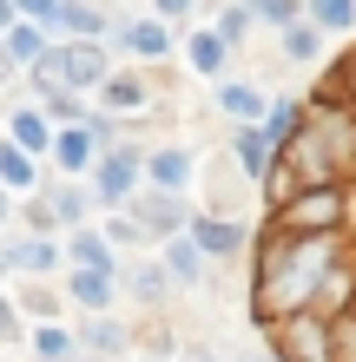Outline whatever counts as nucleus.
I'll list each match as a JSON object with an SVG mask.
<instances>
[{
	"label": "nucleus",
	"mask_w": 356,
	"mask_h": 362,
	"mask_svg": "<svg viewBox=\"0 0 356 362\" xmlns=\"http://www.w3.org/2000/svg\"><path fill=\"white\" fill-rule=\"evenodd\" d=\"M99 132H106V125H73V132H59V139H53L59 165H67V172H79V165H93V145H99Z\"/></svg>",
	"instance_id": "0eeeda50"
},
{
	"label": "nucleus",
	"mask_w": 356,
	"mask_h": 362,
	"mask_svg": "<svg viewBox=\"0 0 356 362\" xmlns=\"http://www.w3.org/2000/svg\"><path fill=\"white\" fill-rule=\"evenodd\" d=\"M0 218H7V198H0Z\"/></svg>",
	"instance_id": "4c0bfd02"
},
{
	"label": "nucleus",
	"mask_w": 356,
	"mask_h": 362,
	"mask_svg": "<svg viewBox=\"0 0 356 362\" xmlns=\"http://www.w3.org/2000/svg\"><path fill=\"white\" fill-rule=\"evenodd\" d=\"M125 47H132V53H145V59H159L165 47H172V40H165V27H159V20H139V27H125Z\"/></svg>",
	"instance_id": "2eb2a0df"
},
{
	"label": "nucleus",
	"mask_w": 356,
	"mask_h": 362,
	"mask_svg": "<svg viewBox=\"0 0 356 362\" xmlns=\"http://www.w3.org/2000/svg\"><path fill=\"white\" fill-rule=\"evenodd\" d=\"M224 53H231V47H224L218 33H198V40H192V66H198V73H218Z\"/></svg>",
	"instance_id": "412c9836"
},
{
	"label": "nucleus",
	"mask_w": 356,
	"mask_h": 362,
	"mask_svg": "<svg viewBox=\"0 0 356 362\" xmlns=\"http://www.w3.org/2000/svg\"><path fill=\"white\" fill-rule=\"evenodd\" d=\"M343 145H350V125L337 112H317V119H297V132H290L277 145V165L270 172H284L290 191H310V185H337V158H343Z\"/></svg>",
	"instance_id": "f03ea898"
},
{
	"label": "nucleus",
	"mask_w": 356,
	"mask_h": 362,
	"mask_svg": "<svg viewBox=\"0 0 356 362\" xmlns=\"http://www.w3.org/2000/svg\"><path fill=\"white\" fill-rule=\"evenodd\" d=\"M185 7H192V0H159V13H185Z\"/></svg>",
	"instance_id": "f704fd0d"
},
{
	"label": "nucleus",
	"mask_w": 356,
	"mask_h": 362,
	"mask_svg": "<svg viewBox=\"0 0 356 362\" xmlns=\"http://www.w3.org/2000/svg\"><path fill=\"white\" fill-rule=\"evenodd\" d=\"M337 264H343L337 230H323V238L277 230V238L264 244V257H258V284H251V296H258V323H284V316L310 310L317 290H323V276Z\"/></svg>",
	"instance_id": "f257e3e1"
},
{
	"label": "nucleus",
	"mask_w": 356,
	"mask_h": 362,
	"mask_svg": "<svg viewBox=\"0 0 356 362\" xmlns=\"http://www.w3.org/2000/svg\"><path fill=\"white\" fill-rule=\"evenodd\" d=\"M53 257H59V250H53L47 238H27V244L13 250V264H20V270H53Z\"/></svg>",
	"instance_id": "b1692460"
},
{
	"label": "nucleus",
	"mask_w": 356,
	"mask_h": 362,
	"mask_svg": "<svg viewBox=\"0 0 356 362\" xmlns=\"http://www.w3.org/2000/svg\"><path fill=\"white\" fill-rule=\"evenodd\" d=\"M343 185H310V191H290V198L277 204V230H297V238H323V230L343 224Z\"/></svg>",
	"instance_id": "7ed1b4c3"
},
{
	"label": "nucleus",
	"mask_w": 356,
	"mask_h": 362,
	"mask_svg": "<svg viewBox=\"0 0 356 362\" xmlns=\"http://www.w3.org/2000/svg\"><path fill=\"white\" fill-rule=\"evenodd\" d=\"M231 145H238V165H244V172H251V178H264V172H270V165H277V145H270V139L258 132V125H244V132H238Z\"/></svg>",
	"instance_id": "6e6552de"
},
{
	"label": "nucleus",
	"mask_w": 356,
	"mask_h": 362,
	"mask_svg": "<svg viewBox=\"0 0 356 362\" xmlns=\"http://www.w3.org/2000/svg\"><path fill=\"white\" fill-rule=\"evenodd\" d=\"M343 93H350V105H356V53H350V66H343Z\"/></svg>",
	"instance_id": "72a5a7b5"
},
{
	"label": "nucleus",
	"mask_w": 356,
	"mask_h": 362,
	"mask_svg": "<svg viewBox=\"0 0 356 362\" xmlns=\"http://www.w3.org/2000/svg\"><path fill=\"white\" fill-rule=\"evenodd\" d=\"M27 178H33L27 152H20V145H0V185H27Z\"/></svg>",
	"instance_id": "bb28decb"
},
{
	"label": "nucleus",
	"mask_w": 356,
	"mask_h": 362,
	"mask_svg": "<svg viewBox=\"0 0 356 362\" xmlns=\"http://www.w3.org/2000/svg\"><path fill=\"white\" fill-rule=\"evenodd\" d=\"M7 20H13V0H0V27H7Z\"/></svg>",
	"instance_id": "c9c22d12"
},
{
	"label": "nucleus",
	"mask_w": 356,
	"mask_h": 362,
	"mask_svg": "<svg viewBox=\"0 0 356 362\" xmlns=\"http://www.w3.org/2000/svg\"><path fill=\"white\" fill-rule=\"evenodd\" d=\"M73 303L106 310V303H113V276H106V270H79V276H73Z\"/></svg>",
	"instance_id": "f8f14e48"
},
{
	"label": "nucleus",
	"mask_w": 356,
	"mask_h": 362,
	"mask_svg": "<svg viewBox=\"0 0 356 362\" xmlns=\"http://www.w3.org/2000/svg\"><path fill=\"white\" fill-rule=\"evenodd\" d=\"M7 336H20V323H13V310H7V296H0V343Z\"/></svg>",
	"instance_id": "473e14b6"
},
{
	"label": "nucleus",
	"mask_w": 356,
	"mask_h": 362,
	"mask_svg": "<svg viewBox=\"0 0 356 362\" xmlns=\"http://www.w3.org/2000/svg\"><path fill=\"white\" fill-rule=\"evenodd\" d=\"M79 343H86V349H99V356H113V349H125V329H119V323H106V316H93Z\"/></svg>",
	"instance_id": "f3484780"
},
{
	"label": "nucleus",
	"mask_w": 356,
	"mask_h": 362,
	"mask_svg": "<svg viewBox=\"0 0 356 362\" xmlns=\"http://www.w3.org/2000/svg\"><path fill=\"white\" fill-rule=\"evenodd\" d=\"M13 139L27 145V152H40V145H47V119H40V112H20L13 119Z\"/></svg>",
	"instance_id": "cd10ccee"
},
{
	"label": "nucleus",
	"mask_w": 356,
	"mask_h": 362,
	"mask_svg": "<svg viewBox=\"0 0 356 362\" xmlns=\"http://www.w3.org/2000/svg\"><path fill=\"white\" fill-rule=\"evenodd\" d=\"M192 244H198V257H205V250H212V257H231V250L244 244V224H231V218H198Z\"/></svg>",
	"instance_id": "423d86ee"
},
{
	"label": "nucleus",
	"mask_w": 356,
	"mask_h": 362,
	"mask_svg": "<svg viewBox=\"0 0 356 362\" xmlns=\"http://www.w3.org/2000/svg\"><path fill=\"white\" fill-rule=\"evenodd\" d=\"M165 276H178V284H192V276H205V257L192 238H178L172 250H165Z\"/></svg>",
	"instance_id": "ddd939ff"
},
{
	"label": "nucleus",
	"mask_w": 356,
	"mask_h": 362,
	"mask_svg": "<svg viewBox=\"0 0 356 362\" xmlns=\"http://www.w3.org/2000/svg\"><path fill=\"white\" fill-rule=\"evenodd\" d=\"M185 204L178 198H139V230H178Z\"/></svg>",
	"instance_id": "1a4fd4ad"
},
{
	"label": "nucleus",
	"mask_w": 356,
	"mask_h": 362,
	"mask_svg": "<svg viewBox=\"0 0 356 362\" xmlns=\"http://www.w3.org/2000/svg\"><path fill=\"white\" fill-rule=\"evenodd\" d=\"M106 105H113V112H139V105H145V86H139V79H113V86H106Z\"/></svg>",
	"instance_id": "393cba45"
},
{
	"label": "nucleus",
	"mask_w": 356,
	"mask_h": 362,
	"mask_svg": "<svg viewBox=\"0 0 356 362\" xmlns=\"http://www.w3.org/2000/svg\"><path fill=\"white\" fill-rule=\"evenodd\" d=\"M73 257H79V270H106L113 276V250H106V238H93V230L73 238Z\"/></svg>",
	"instance_id": "dca6fc26"
},
{
	"label": "nucleus",
	"mask_w": 356,
	"mask_h": 362,
	"mask_svg": "<svg viewBox=\"0 0 356 362\" xmlns=\"http://www.w3.org/2000/svg\"><path fill=\"white\" fill-rule=\"evenodd\" d=\"M310 20H317V27H330V33H343L350 20H356V7H350V0H310Z\"/></svg>",
	"instance_id": "aec40b11"
},
{
	"label": "nucleus",
	"mask_w": 356,
	"mask_h": 362,
	"mask_svg": "<svg viewBox=\"0 0 356 362\" xmlns=\"http://www.w3.org/2000/svg\"><path fill=\"white\" fill-rule=\"evenodd\" d=\"M165 290H172V276H165L159 264H139V270H132V296H145V303L159 296V303H165Z\"/></svg>",
	"instance_id": "4be33fe9"
},
{
	"label": "nucleus",
	"mask_w": 356,
	"mask_h": 362,
	"mask_svg": "<svg viewBox=\"0 0 356 362\" xmlns=\"http://www.w3.org/2000/svg\"><path fill=\"white\" fill-rule=\"evenodd\" d=\"M132 152H113L106 165H99V198H125V191H132Z\"/></svg>",
	"instance_id": "9d476101"
},
{
	"label": "nucleus",
	"mask_w": 356,
	"mask_h": 362,
	"mask_svg": "<svg viewBox=\"0 0 356 362\" xmlns=\"http://www.w3.org/2000/svg\"><path fill=\"white\" fill-rule=\"evenodd\" d=\"M79 211H86V198H79V191H53V204L40 211V218H59V224H73Z\"/></svg>",
	"instance_id": "c85d7f7f"
},
{
	"label": "nucleus",
	"mask_w": 356,
	"mask_h": 362,
	"mask_svg": "<svg viewBox=\"0 0 356 362\" xmlns=\"http://www.w3.org/2000/svg\"><path fill=\"white\" fill-rule=\"evenodd\" d=\"M330 362H356V303L330 316Z\"/></svg>",
	"instance_id": "9b49d317"
},
{
	"label": "nucleus",
	"mask_w": 356,
	"mask_h": 362,
	"mask_svg": "<svg viewBox=\"0 0 356 362\" xmlns=\"http://www.w3.org/2000/svg\"><path fill=\"white\" fill-rule=\"evenodd\" d=\"M350 145H356V125H350Z\"/></svg>",
	"instance_id": "58836bf2"
},
{
	"label": "nucleus",
	"mask_w": 356,
	"mask_h": 362,
	"mask_svg": "<svg viewBox=\"0 0 356 362\" xmlns=\"http://www.w3.org/2000/svg\"><path fill=\"white\" fill-rule=\"evenodd\" d=\"M20 7H27L33 20H53V13H59V0H20Z\"/></svg>",
	"instance_id": "2f4dec72"
},
{
	"label": "nucleus",
	"mask_w": 356,
	"mask_h": 362,
	"mask_svg": "<svg viewBox=\"0 0 356 362\" xmlns=\"http://www.w3.org/2000/svg\"><path fill=\"white\" fill-rule=\"evenodd\" d=\"M145 172H152V185H165V191H172V185H185L192 158H185V152H152V158H145Z\"/></svg>",
	"instance_id": "4468645a"
},
{
	"label": "nucleus",
	"mask_w": 356,
	"mask_h": 362,
	"mask_svg": "<svg viewBox=\"0 0 356 362\" xmlns=\"http://www.w3.org/2000/svg\"><path fill=\"white\" fill-rule=\"evenodd\" d=\"M40 53H47L40 27H7V59H40Z\"/></svg>",
	"instance_id": "5701e85b"
},
{
	"label": "nucleus",
	"mask_w": 356,
	"mask_h": 362,
	"mask_svg": "<svg viewBox=\"0 0 356 362\" xmlns=\"http://www.w3.org/2000/svg\"><path fill=\"white\" fill-rule=\"evenodd\" d=\"M73 362H93V356H73Z\"/></svg>",
	"instance_id": "ea45409f"
},
{
	"label": "nucleus",
	"mask_w": 356,
	"mask_h": 362,
	"mask_svg": "<svg viewBox=\"0 0 356 362\" xmlns=\"http://www.w3.org/2000/svg\"><path fill=\"white\" fill-rule=\"evenodd\" d=\"M244 27H251V13H244V7H238V13H224V27H218V40H224V47H231V40H238V33H244Z\"/></svg>",
	"instance_id": "7c9ffc66"
},
{
	"label": "nucleus",
	"mask_w": 356,
	"mask_h": 362,
	"mask_svg": "<svg viewBox=\"0 0 356 362\" xmlns=\"http://www.w3.org/2000/svg\"><path fill=\"white\" fill-rule=\"evenodd\" d=\"M33 356H40V362H73V336L47 323V329H40V336H33Z\"/></svg>",
	"instance_id": "a211bd4d"
},
{
	"label": "nucleus",
	"mask_w": 356,
	"mask_h": 362,
	"mask_svg": "<svg viewBox=\"0 0 356 362\" xmlns=\"http://www.w3.org/2000/svg\"><path fill=\"white\" fill-rule=\"evenodd\" d=\"M59 27H73V33H99V27H106V20H99V7H79V0H59Z\"/></svg>",
	"instance_id": "6ab92c4d"
},
{
	"label": "nucleus",
	"mask_w": 356,
	"mask_h": 362,
	"mask_svg": "<svg viewBox=\"0 0 356 362\" xmlns=\"http://www.w3.org/2000/svg\"><path fill=\"white\" fill-rule=\"evenodd\" d=\"M284 47H290V59H310L323 40H317V27H290V33H284Z\"/></svg>",
	"instance_id": "c756f323"
},
{
	"label": "nucleus",
	"mask_w": 356,
	"mask_h": 362,
	"mask_svg": "<svg viewBox=\"0 0 356 362\" xmlns=\"http://www.w3.org/2000/svg\"><path fill=\"white\" fill-rule=\"evenodd\" d=\"M218 99H224V105H231V112H238V119H264V93H251V86H224Z\"/></svg>",
	"instance_id": "a878e982"
},
{
	"label": "nucleus",
	"mask_w": 356,
	"mask_h": 362,
	"mask_svg": "<svg viewBox=\"0 0 356 362\" xmlns=\"http://www.w3.org/2000/svg\"><path fill=\"white\" fill-rule=\"evenodd\" d=\"M59 66H67V86H99V79H106V53H99L93 40H73V47L59 53Z\"/></svg>",
	"instance_id": "39448f33"
},
{
	"label": "nucleus",
	"mask_w": 356,
	"mask_h": 362,
	"mask_svg": "<svg viewBox=\"0 0 356 362\" xmlns=\"http://www.w3.org/2000/svg\"><path fill=\"white\" fill-rule=\"evenodd\" d=\"M270 336H277V362H330V316H317V310L270 323Z\"/></svg>",
	"instance_id": "20e7f679"
},
{
	"label": "nucleus",
	"mask_w": 356,
	"mask_h": 362,
	"mask_svg": "<svg viewBox=\"0 0 356 362\" xmlns=\"http://www.w3.org/2000/svg\"><path fill=\"white\" fill-rule=\"evenodd\" d=\"M7 66H13V59H7V47H0V79H7Z\"/></svg>",
	"instance_id": "e433bc0d"
}]
</instances>
